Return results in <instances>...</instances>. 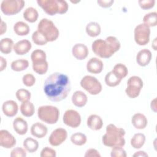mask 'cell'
I'll use <instances>...</instances> for the list:
<instances>
[{"mask_svg": "<svg viewBox=\"0 0 157 157\" xmlns=\"http://www.w3.org/2000/svg\"><path fill=\"white\" fill-rule=\"evenodd\" d=\"M13 31L15 33L20 36H26L30 31V28L28 25L23 21H17L13 25Z\"/></svg>", "mask_w": 157, "mask_h": 157, "instance_id": "obj_24", "label": "cell"}, {"mask_svg": "<svg viewBox=\"0 0 157 157\" xmlns=\"http://www.w3.org/2000/svg\"><path fill=\"white\" fill-rule=\"evenodd\" d=\"M1 35H3L4 33L6 32L7 30V25L5 22H4L2 20L1 21Z\"/></svg>", "mask_w": 157, "mask_h": 157, "instance_id": "obj_48", "label": "cell"}, {"mask_svg": "<svg viewBox=\"0 0 157 157\" xmlns=\"http://www.w3.org/2000/svg\"><path fill=\"white\" fill-rule=\"evenodd\" d=\"M30 131L33 136L39 139H41L47 135L48 132V129L47 127L44 124L40 122H36L31 126Z\"/></svg>", "mask_w": 157, "mask_h": 157, "instance_id": "obj_19", "label": "cell"}, {"mask_svg": "<svg viewBox=\"0 0 157 157\" xmlns=\"http://www.w3.org/2000/svg\"><path fill=\"white\" fill-rule=\"evenodd\" d=\"M71 89V82L68 76L58 72L50 75L44 84V93L52 102H59L66 99Z\"/></svg>", "mask_w": 157, "mask_h": 157, "instance_id": "obj_1", "label": "cell"}, {"mask_svg": "<svg viewBox=\"0 0 157 157\" xmlns=\"http://www.w3.org/2000/svg\"><path fill=\"white\" fill-rule=\"evenodd\" d=\"M67 137V131L61 128H58L52 131L48 138V142L52 146L57 147L62 144Z\"/></svg>", "mask_w": 157, "mask_h": 157, "instance_id": "obj_12", "label": "cell"}, {"mask_svg": "<svg viewBox=\"0 0 157 157\" xmlns=\"http://www.w3.org/2000/svg\"><path fill=\"white\" fill-rule=\"evenodd\" d=\"M139 5L144 10H148L153 8L155 4V0H139Z\"/></svg>", "mask_w": 157, "mask_h": 157, "instance_id": "obj_42", "label": "cell"}, {"mask_svg": "<svg viewBox=\"0 0 157 157\" xmlns=\"http://www.w3.org/2000/svg\"><path fill=\"white\" fill-rule=\"evenodd\" d=\"M20 109L21 114L26 117H32L35 112L34 105L30 101L22 102L20 105Z\"/></svg>", "mask_w": 157, "mask_h": 157, "instance_id": "obj_28", "label": "cell"}, {"mask_svg": "<svg viewBox=\"0 0 157 157\" xmlns=\"http://www.w3.org/2000/svg\"><path fill=\"white\" fill-rule=\"evenodd\" d=\"M113 2V0H99L97 1L99 6L103 8H109L111 7Z\"/></svg>", "mask_w": 157, "mask_h": 157, "instance_id": "obj_46", "label": "cell"}, {"mask_svg": "<svg viewBox=\"0 0 157 157\" xmlns=\"http://www.w3.org/2000/svg\"><path fill=\"white\" fill-rule=\"evenodd\" d=\"M32 45L29 40L23 39L18 41L13 46V50L18 55H23L28 53L31 49Z\"/></svg>", "mask_w": 157, "mask_h": 157, "instance_id": "obj_17", "label": "cell"}, {"mask_svg": "<svg viewBox=\"0 0 157 157\" xmlns=\"http://www.w3.org/2000/svg\"><path fill=\"white\" fill-rule=\"evenodd\" d=\"M13 128L14 131L19 135H25L28 131V123L21 117H17L13 121Z\"/></svg>", "mask_w": 157, "mask_h": 157, "instance_id": "obj_21", "label": "cell"}, {"mask_svg": "<svg viewBox=\"0 0 157 157\" xmlns=\"http://www.w3.org/2000/svg\"><path fill=\"white\" fill-rule=\"evenodd\" d=\"M40 156L41 157H55L56 156V153L54 149L48 147H45L41 150Z\"/></svg>", "mask_w": 157, "mask_h": 157, "instance_id": "obj_43", "label": "cell"}, {"mask_svg": "<svg viewBox=\"0 0 157 157\" xmlns=\"http://www.w3.org/2000/svg\"><path fill=\"white\" fill-rule=\"evenodd\" d=\"M2 110L6 116L8 117H13L16 115L18 112V104L13 100L6 101L2 104Z\"/></svg>", "mask_w": 157, "mask_h": 157, "instance_id": "obj_16", "label": "cell"}, {"mask_svg": "<svg viewBox=\"0 0 157 157\" xmlns=\"http://www.w3.org/2000/svg\"><path fill=\"white\" fill-rule=\"evenodd\" d=\"M84 156L85 157H101L99 151L94 148H90L87 150Z\"/></svg>", "mask_w": 157, "mask_h": 157, "instance_id": "obj_45", "label": "cell"}, {"mask_svg": "<svg viewBox=\"0 0 157 157\" xmlns=\"http://www.w3.org/2000/svg\"><path fill=\"white\" fill-rule=\"evenodd\" d=\"M88 48L83 44H76L72 48V54L77 59H85L88 55Z\"/></svg>", "mask_w": 157, "mask_h": 157, "instance_id": "obj_15", "label": "cell"}, {"mask_svg": "<svg viewBox=\"0 0 157 157\" xmlns=\"http://www.w3.org/2000/svg\"><path fill=\"white\" fill-rule=\"evenodd\" d=\"M14 136L6 129L0 131V145L5 148H11L16 145Z\"/></svg>", "mask_w": 157, "mask_h": 157, "instance_id": "obj_13", "label": "cell"}, {"mask_svg": "<svg viewBox=\"0 0 157 157\" xmlns=\"http://www.w3.org/2000/svg\"><path fill=\"white\" fill-rule=\"evenodd\" d=\"M85 30L86 34L92 37L98 36L101 32V28L99 24L94 21H91L88 23L86 26Z\"/></svg>", "mask_w": 157, "mask_h": 157, "instance_id": "obj_25", "label": "cell"}, {"mask_svg": "<svg viewBox=\"0 0 157 157\" xmlns=\"http://www.w3.org/2000/svg\"><path fill=\"white\" fill-rule=\"evenodd\" d=\"M23 83L28 87L33 86L36 83V78L31 74H26L22 77Z\"/></svg>", "mask_w": 157, "mask_h": 157, "instance_id": "obj_40", "label": "cell"}, {"mask_svg": "<svg viewBox=\"0 0 157 157\" xmlns=\"http://www.w3.org/2000/svg\"><path fill=\"white\" fill-rule=\"evenodd\" d=\"M80 86L91 95L99 94L102 89L100 82L95 77L91 75L83 77L80 81Z\"/></svg>", "mask_w": 157, "mask_h": 157, "instance_id": "obj_7", "label": "cell"}, {"mask_svg": "<svg viewBox=\"0 0 157 157\" xmlns=\"http://www.w3.org/2000/svg\"><path fill=\"white\" fill-rule=\"evenodd\" d=\"M15 96L17 99L21 102H26V101H29L31 99V93L26 90V89H23V88H20L18 89L15 93Z\"/></svg>", "mask_w": 157, "mask_h": 157, "instance_id": "obj_38", "label": "cell"}, {"mask_svg": "<svg viewBox=\"0 0 157 157\" xmlns=\"http://www.w3.org/2000/svg\"><path fill=\"white\" fill-rule=\"evenodd\" d=\"M145 139V136L144 134L136 133L131 139V145L135 149H139L144 145Z\"/></svg>", "mask_w": 157, "mask_h": 157, "instance_id": "obj_29", "label": "cell"}, {"mask_svg": "<svg viewBox=\"0 0 157 157\" xmlns=\"http://www.w3.org/2000/svg\"><path fill=\"white\" fill-rule=\"evenodd\" d=\"M106 132L102 136V144L108 147H123L125 144V131L116 126L113 124H109L106 126Z\"/></svg>", "mask_w": 157, "mask_h": 157, "instance_id": "obj_3", "label": "cell"}, {"mask_svg": "<svg viewBox=\"0 0 157 157\" xmlns=\"http://www.w3.org/2000/svg\"><path fill=\"white\" fill-rule=\"evenodd\" d=\"M31 37L33 42L37 45H45L48 42L45 37L37 30L33 33Z\"/></svg>", "mask_w": 157, "mask_h": 157, "instance_id": "obj_39", "label": "cell"}, {"mask_svg": "<svg viewBox=\"0 0 157 157\" xmlns=\"http://www.w3.org/2000/svg\"><path fill=\"white\" fill-rule=\"evenodd\" d=\"M144 24L150 27H154L157 25V13L156 12H150L146 14L143 18Z\"/></svg>", "mask_w": 157, "mask_h": 157, "instance_id": "obj_34", "label": "cell"}, {"mask_svg": "<svg viewBox=\"0 0 157 157\" xmlns=\"http://www.w3.org/2000/svg\"><path fill=\"white\" fill-rule=\"evenodd\" d=\"M39 17V13L37 10L32 7H29L26 8L23 12V18L24 19L29 22L34 23L37 21Z\"/></svg>", "mask_w": 157, "mask_h": 157, "instance_id": "obj_27", "label": "cell"}, {"mask_svg": "<svg viewBox=\"0 0 157 157\" xmlns=\"http://www.w3.org/2000/svg\"><path fill=\"white\" fill-rule=\"evenodd\" d=\"M104 68V64L102 61L98 58L93 57L89 59L86 64L87 71L91 74H99Z\"/></svg>", "mask_w": 157, "mask_h": 157, "instance_id": "obj_14", "label": "cell"}, {"mask_svg": "<svg viewBox=\"0 0 157 157\" xmlns=\"http://www.w3.org/2000/svg\"><path fill=\"white\" fill-rule=\"evenodd\" d=\"M148 154L146 153L144 151H139L136 152L134 155L133 156H148Z\"/></svg>", "mask_w": 157, "mask_h": 157, "instance_id": "obj_49", "label": "cell"}, {"mask_svg": "<svg viewBox=\"0 0 157 157\" xmlns=\"http://www.w3.org/2000/svg\"><path fill=\"white\" fill-rule=\"evenodd\" d=\"M37 31L42 34L48 42L56 40L59 35V32L54 23L47 19L42 18L37 25Z\"/></svg>", "mask_w": 157, "mask_h": 157, "instance_id": "obj_5", "label": "cell"}, {"mask_svg": "<svg viewBox=\"0 0 157 157\" xmlns=\"http://www.w3.org/2000/svg\"><path fill=\"white\" fill-rule=\"evenodd\" d=\"M134 40L139 45H145L150 41V29L144 23L136 26L134 31Z\"/></svg>", "mask_w": 157, "mask_h": 157, "instance_id": "obj_10", "label": "cell"}, {"mask_svg": "<svg viewBox=\"0 0 157 157\" xmlns=\"http://www.w3.org/2000/svg\"><path fill=\"white\" fill-rule=\"evenodd\" d=\"M25 2L23 0H3L1 10L6 15H13L19 13L24 7Z\"/></svg>", "mask_w": 157, "mask_h": 157, "instance_id": "obj_9", "label": "cell"}, {"mask_svg": "<svg viewBox=\"0 0 157 157\" xmlns=\"http://www.w3.org/2000/svg\"><path fill=\"white\" fill-rule=\"evenodd\" d=\"M152 54L150 50L147 48L140 50L136 55V62L142 67L147 66L151 60Z\"/></svg>", "mask_w": 157, "mask_h": 157, "instance_id": "obj_18", "label": "cell"}, {"mask_svg": "<svg viewBox=\"0 0 157 157\" xmlns=\"http://www.w3.org/2000/svg\"><path fill=\"white\" fill-rule=\"evenodd\" d=\"M88 127L94 131L101 129L103 126V121L101 117L96 114L90 115L86 121Z\"/></svg>", "mask_w": 157, "mask_h": 157, "instance_id": "obj_20", "label": "cell"}, {"mask_svg": "<svg viewBox=\"0 0 157 157\" xmlns=\"http://www.w3.org/2000/svg\"><path fill=\"white\" fill-rule=\"evenodd\" d=\"M37 116L44 123L53 124L58 121L59 110L55 106L42 105L37 109Z\"/></svg>", "mask_w": 157, "mask_h": 157, "instance_id": "obj_6", "label": "cell"}, {"mask_svg": "<svg viewBox=\"0 0 157 157\" xmlns=\"http://www.w3.org/2000/svg\"><path fill=\"white\" fill-rule=\"evenodd\" d=\"M24 148L29 153L36 152L39 148V142L32 137H27L25 139L23 144Z\"/></svg>", "mask_w": 157, "mask_h": 157, "instance_id": "obj_30", "label": "cell"}, {"mask_svg": "<svg viewBox=\"0 0 157 157\" xmlns=\"http://www.w3.org/2000/svg\"><path fill=\"white\" fill-rule=\"evenodd\" d=\"M122 79L117 76L113 72H109L105 76V83L110 87H115L118 85Z\"/></svg>", "mask_w": 157, "mask_h": 157, "instance_id": "obj_32", "label": "cell"}, {"mask_svg": "<svg viewBox=\"0 0 157 157\" xmlns=\"http://www.w3.org/2000/svg\"><path fill=\"white\" fill-rule=\"evenodd\" d=\"M72 104L77 107H82L86 105L88 101V98L85 93L82 91H75L72 96Z\"/></svg>", "mask_w": 157, "mask_h": 157, "instance_id": "obj_23", "label": "cell"}, {"mask_svg": "<svg viewBox=\"0 0 157 157\" xmlns=\"http://www.w3.org/2000/svg\"><path fill=\"white\" fill-rule=\"evenodd\" d=\"M110 156L112 157H126L127 154L122 147H115L111 150Z\"/></svg>", "mask_w": 157, "mask_h": 157, "instance_id": "obj_41", "label": "cell"}, {"mask_svg": "<svg viewBox=\"0 0 157 157\" xmlns=\"http://www.w3.org/2000/svg\"><path fill=\"white\" fill-rule=\"evenodd\" d=\"M46 58H47V56H46L45 52L40 49L34 50L31 55V59L32 61V63L46 61Z\"/></svg>", "mask_w": 157, "mask_h": 157, "instance_id": "obj_37", "label": "cell"}, {"mask_svg": "<svg viewBox=\"0 0 157 157\" xmlns=\"http://www.w3.org/2000/svg\"><path fill=\"white\" fill-rule=\"evenodd\" d=\"M32 66H33V71L36 73H37L39 75H44L48 71V64L46 60V61H44L33 63L32 64Z\"/></svg>", "mask_w": 157, "mask_h": 157, "instance_id": "obj_33", "label": "cell"}, {"mask_svg": "<svg viewBox=\"0 0 157 157\" xmlns=\"http://www.w3.org/2000/svg\"><path fill=\"white\" fill-rule=\"evenodd\" d=\"M0 61H1V64H0V71H2L4 70L7 66V61L5 58H4L2 56L0 57Z\"/></svg>", "mask_w": 157, "mask_h": 157, "instance_id": "obj_47", "label": "cell"}, {"mask_svg": "<svg viewBox=\"0 0 157 157\" xmlns=\"http://www.w3.org/2000/svg\"><path fill=\"white\" fill-rule=\"evenodd\" d=\"M13 41L8 37L2 39L0 41V51L1 53L7 55L11 53L13 49Z\"/></svg>", "mask_w": 157, "mask_h": 157, "instance_id": "obj_26", "label": "cell"}, {"mask_svg": "<svg viewBox=\"0 0 157 157\" xmlns=\"http://www.w3.org/2000/svg\"><path fill=\"white\" fill-rule=\"evenodd\" d=\"M26 150L21 147H16L13 148L10 153L11 157H26Z\"/></svg>", "mask_w": 157, "mask_h": 157, "instance_id": "obj_44", "label": "cell"}, {"mask_svg": "<svg viewBox=\"0 0 157 157\" xmlns=\"http://www.w3.org/2000/svg\"><path fill=\"white\" fill-rule=\"evenodd\" d=\"M156 99L155 98L153 100L151 101V104H150V106H151V109L152 110H153L155 112H156Z\"/></svg>", "mask_w": 157, "mask_h": 157, "instance_id": "obj_50", "label": "cell"}, {"mask_svg": "<svg viewBox=\"0 0 157 157\" xmlns=\"http://www.w3.org/2000/svg\"><path fill=\"white\" fill-rule=\"evenodd\" d=\"M131 123L135 128L137 129H143L146 128L148 120L144 114L141 113H136L132 117Z\"/></svg>", "mask_w": 157, "mask_h": 157, "instance_id": "obj_22", "label": "cell"}, {"mask_svg": "<svg viewBox=\"0 0 157 157\" xmlns=\"http://www.w3.org/2000/svg\"><path fill=\"white\" fill-rule=\"evenodd\" d=\"M71 142L77 146L85 145L87 141L86 136L82 132H75L71 136Z\"/></svg>", "mask_w": 157, "mask_h": 157, "instance_id": "obj_35", "label": "cell"}, {"mask_svg": "<svg viewBox=\"0 0 157 157\" xmlns=\"http://www.w3.org/2000/svg\"><path fill=\"white\" fill-rule=\"evenodd\" d=\"M29 66V62L27 59H19L12 62L11 69L15 72H20L26 69Z\"/></svg>", "mask_w": 157, "mask_h": 157, "instance_id": "obj_31", "label": "cell"}, {"mask_svg": "<svg viewBox=\"0 0 157 157\" xmlns=\"http://www.w3.org/2000/svg\"><path fill=\"white\" fill-rule=\"evenodd\" d=\"M121 47L119 40L114 36H108L104 40H95L91 45L94 53L101 58H109Z\"/></svg>", "mask_w": 157, "mask_h": 157, "instance_id": "obj_2", "label": "cell"}, {"mask_svg": "<svg viewBox=\"0 0 157 157\" xmlns=\"http://www.w3.org/2000/svg\"><path fill=\"white\" fill-rule=\"evenodd\" d=\"M112 72L121 79L124 78L128 74L127 67L122 63L115 64L113 68Z\"/></svg>", "mask_w": 157, "mask_h": 157, "instance_id": "obj_36", "label": "cell"}, {"mask_svg": "<svg viewBox=\"0 0 157 157\" xmlns=\"http://www.w3.org/2000/svg\"><path fill=\"white\" fill-rule=\"evenodd\" d=\"M63 120L66 125L72 128H76L81 123V116L77 111L69 109L64 112Z\"/></svg>", "mask_w": 157, "mask_h": 157, "instance_id": "obj_11", "label": "cell"}, {"mask_svg": "<svg viewBox=\"0 0 157 157\" xmlns=\"http://www.w3.org/2000/svg\"><path fill=\"white\" fill-rule=\"evenodd\" d=\"M37 3L43 10L50 16L57 13L64 14L67 12L69 5L64 0H37Z\"/></svg>", "mask_w": 157, "mask_h": 157, "instance_id": "obj_4", "label": "cell"}, {"mask_svg": "<svg viewBox=\"0 0 157 157\" xmlns=\"http://www.w3.org/2000/svg\"><path fill=\"white\" fill-rule=\"evenodd\" d=\"M144 83L142 78L136 75L131 76L127 81V87L125 90L126 95L132 99L136 98L140 94Z\"/></svg>", "mask_w": 157, "mask_h": 157, "instance_id": "obj_8", "label": "cell"}]
</instances>
